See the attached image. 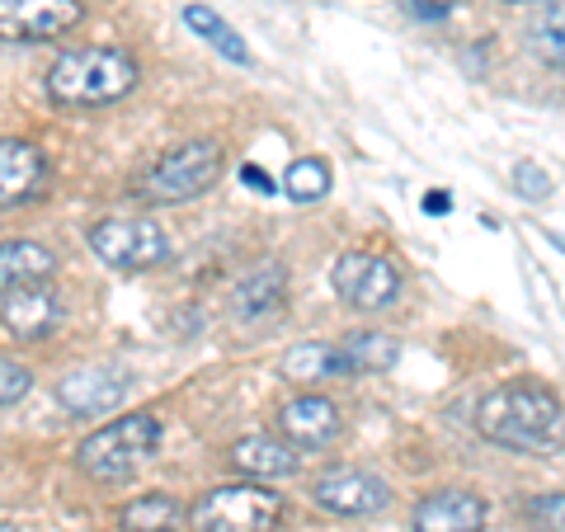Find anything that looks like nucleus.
<instances>
[{
  "instance_id": "obj_1",
  "label": "nucleus",
  "mask_w": 565,
  "mask_h": 532,
  "mask_svg": "<svg viewBox=\"0 0 565 532\" xmlns=\"http://www.w3.org/2000/svg\"><path fill=\"white\" fill-rule=\"evenodd\" d=\"M561 396L542 382H509L476 405V434L494 448L556 457L561 453Z\"/></svg>"
},
{
  "instance_id": "obj_2",
  "label": "nucleus",
  "mask_w": 565,
  "mask_h": 532,
  "mask_svg": "<svg viewBox=\"0 0 565 532\" xmlns=\"http://www.w3.org/2000/svg\"><path fill=\"white\" fill-rule=\"evenodd\" d=\"M137 85V62L122 47H76L66 57L52 62L47 71V95L52 104L66 109H90V104H114L122 95H132Z\"/></svg>"
},
{
  "instance_id": "obj_3",
  "label": "nucleus",
  "mask_w": 565,
  "mask_h": 532,
  "mask_svg": "<svg viewBox=\"0 0 565 532\" xmlns=\"http://www.w3.org/2000/svg\"><path fill=\"white\" fill-rule=\"evenodd\" d=\"M222 141H184V147H174L166 156H156L132 180V193L141 203H189V199H203V193L222 180Z\"/></svg>"
},
{
  "instance_id": "obj_4",
  "label": "nucleus",
  "mask_w": 565,
  "mask_h": 532,
  "mask_svg": "<svg viewBox=\"0 0 565 532\" xmlns=\"http://www.w3.org/2000/svg\"><path fill=\"white\" fill-rule=\"evenodd\" d=\"M156 448H161V419L156 415H122L81 443L76 462L85 476H95V481H122V476H132Z\"/></svg>"
},
{
  "instance_id": "obj_5",
  "label": "nucleus",
  "mask_w": 565,
  "mask_h": 532,
  "mask_svg": "<svg viewBox=\"0 0 565 532\" xmlns=\"http://www.w3.org/2000/svg\"><path fill=\"white\" fill-rule=\"evenodd\" d=\"M282 519V494L264 486H217L189 509L193 532H269Z\"/></svg>"
},
{
  "instance_id": "obj_6",
  "label": "nucleus",
  "mask_w": 565,
  "mask_h": 532,
  "mask_svg": "<svg viewBox=\"0 0 565 532\" xmlns=\"http://www.w3.org/2000/svg\"><path fill=\"white\" fill-rule=\"evenodd\" d=\"M90 251L118 274H147L170 259V236L151 217H104L90 226Z\"/></svg>"
},
{
  "instance_id": "obj_7",
  "label": "nucleus",
  "mask_w": 565,
  "mask_h": 532,
  "mask_svg": "<svg viewBox=\"0 0 565 532\" xmlns=\"http://www.w3.org/2000/svg\"><path fill=\"white\" fill-rule=\"evenodd\" d=\"M334 292L359 311H386L401 297V269L386 255H367V251H349L334 264Z\"/></svg>"
},
{
  "instance_id": "obj_8",
  "label": "nucleus",
  "mask_w": 565,
  "mask_h": 532,
  "mask_svg": "<svg viewBox=\"0 0 565 532\" xmlns=\"http://www.w3.org/2000/svg\"><path fill=\"white\" fill-rule=\"evenodd\" d=\"M85 20V0H0V43L62 39Z\"/></svg>"
},
{
  "instance_id": "obj_9",
  "label": "nucleus",
  "mask_w": 565,
  "mask_h": 532,
  "mask_svg": "<svg viewBox=\"0 0 565 532\" xmlns=\"http://www.w3.org/2000/svg\"><path fill=\"white\" fill-rule=\"evenodd\" d=\"M311 500L330 513H344V519H367V513H382L392 504V486L373 471L340 467V471H326L321 481L311 486Z\"/></svg>"
},
{
  "instance_id": "obj_10",
  "label": "nucleus",
  "mask_w": 565,
  "mask_h": 532,
  "mask_svg": "<svg viewBox=\"0 0 565 532\" xmlns=\"http://www.w3.org/2000/svg\"><path fill=\"white\" fill-rule=\"evenodd\" d=\"M128 396V372L109 368V363H90V368H76L57 382V401L66 405L71 415H109Z\"/></svg>"
},
{
  "instance_id": "obj_11",
  "label": "nucleus",
  "mask_w": 565,
  "mask_h": 532,
  "mask_svg": "<svg viewBox=\"0 0 565 532\" xmlns=\"http://www.w3.org/2000/svg\"><path fill=\"white\" fill-rule=\"evenodd\" d=\"M340 405L330 396H292L278 411V429L297 448H326V443L340 438Z\"/></svg>"
},
{
  "instance_id": "obj_12",
  "label": "nucleus",
  "mask_w": 565,
  "mask_h": 532,
  "mask_svg": "<svg viewBox=\"0 0 565 532\" xmlns=\"http://www.w3.org/2000/svg\"><path fill=\"white\" fill-rule=\"evenodd\" d=\"M47 180V156L20 137H0V208H20Z\"/></svg>"
},
{
  "instance_id": "obj_13",
  "label": "nucleus",
  "mask_w": 565,
  "mask_h": 532,
  "mask_svg": "<svg viewBox=\"0 0 565 532\" xmlns=\"http://www.w3.org/2000/svg\"><path fill=\"white\" fill-rule=\"evenodd\" d=\"M486 500L471 490H438L415 504V532H481Z\"/></svg>"
},
{
  "instance_id": "obj_14",
  "label": "nucleus",
  "mask_w": 565,
  "mask_h": 532,
  "mask_svg": "<svg viewBox=\"0 0 565 532\" xmlns=\"http://www.w3.org/2000/svg\"><path fill=\"white\" fill-rule=\"evenodd\" d=\"M0 321H6L10 334H20V340H43V334H52V330H57V321H62V297L47 292L43 283H39V288L6 292Z\"/></svg>"
},
{
  "instance_id": "obj_15",
  "label": "nucleus",
  "mask_w": 565,
  "mask_h": 532,
  "mask_svg": "<svg viewBox=\"0 0 565 532\" xmlns=\"http://www.w3.org/2000/svg\"><path fill=\"white\" fill-rule=\"evenodd\" d=\"M57 269V255L39 241H6L0 245V297L20 292V288H39Z\"/></svg>"
},
{
  "instance_id": "obj_16",
  "label": "nucleus",
  "mask_w": 565,
  "mask_h": 532,
  "mask_svg": "<svg viewBox=\"0 0 565 532\" xmlns=\"http://www.w3.org/2000/svg\"><path fill=\"white\" fill-rule=\"evenodd\" d=\"M282 297H288V274H282L278 264H259V269L241 278L232 307L241 321H264V316H274L282 307Z\"/></svg>"
},
{
  "instance_id": "obj_17",
  "label": "nucleus",
  "mask_w": 565,
  "mask_h": 532,
  "mask_svg": "<svg viewBox=\"0 0 565 532\" xmlns=\"http://www.w3.org/2000/svg\"><path fill=\"white\" fill-rule=\"evenodd\" d=\"M232 462L236 471L245 476H259V481H278V476H292L297 471V453L288 448V443H278V438H241L236 448H232Z\"/></svg>"
},
{
  "instance_id": "obj_18",
  "label": "nucleus",
  "mask_w": 565,
  "mask_h": 532,
  "mask_svg": "<svg viewBox=\"0 0 565 532\" xmlns=\"http://www.w3.org/2000/svg\"><path fill=\"white\" fill-rule=\"evenodd\" d=\"M282 377L292 382H326V377H349V359L340 344H321V340H307L282 353Z\"/></svg>"
},
{
  "instance_id": "obj_19",
  "label": "nucleus",
  "mask_w": 565,
  "mask_h": 532,
  "mask_svg": "<svg viewBox=\"0 0 565 532\" xmlns=\"http://www.w3.org/2000/svg\"><path fill=\"white\" fill-rule=\"evenodd\" d=\"M184 24H189L193 33H199L203 43H212V47H217L226 62H236V66H250V47H245V39H241V33H236L232 24L222 20L217 10H207V6H184Z\"/></svg>"
},
{
  "instance_id": "obj_20",
  "label": "nucleus",
  "mask_w": 565,
  "mask_h": 532,
  "mask_svg": "<svg viewBox=\"0 0 565 532\" xmlns=\"http://www.w3.org/2000/svg\"><path fill=\"white\" fill-rule=\"evenodd\" d=\"M118 523H122V532H174L184 523V509H180V500L174 494H141V500H132L128 509L118 513Z\"/></svg>"
},
{
  "instance_id": "obj_21",
  "label": "nucleus",
  "mask_w": 565,
  "mask_h": 532,
  "mask_svg": "<svg viewBox=\"0 0 565 532\" xmlns=\"http://www.w3.org/2000/svg\"><path fill=\"white\" fill-rule=\"evenodd\" d=\"M340 349L349 359V372H386L401 359V344L392 340V334H377V330L349 334V340H340Z\"/></svg>"
},
{
  "instance_id": "obj_22",
  "label": "nucleus",
  "mask_w": 565,
  "mask_h": 532,
  "mask_svg": "<svg viewBox=\"0 0 565 532\" xmlns=\"http://www.w3.org/2000/svg\"><path fill=\"white\" fill-rule=\"evenodd\" d=\"M282 193H288L292 203H316L330 193V170L326 161H292L288 174H282Z\"/></svg>"
},
{
  "instance_id": "obj_23",
  "label": "nucleus",
  "mask_w": 565,
  "mask_h": 532,
  "mask_svg": "<svg viewBox=\"0 0 565 532\" xmlns=\"http://www.w3.org/2000/svg\"><path fill=\"white\" fill-rule=\"evenodd\" d=\"M514 189L527 203H542V199H552V174H546L542 166H533V161H519L514 166Z\"/></svg>"
},
{
  "instance_id": "obj_24",
  "label": "nucleus",
  "mask_w": 565,
  "mask_h": 532,
  "mask_svg": "<svg viewBox=\"0 0 565 532\" xmlns=\"http://www.w3.org/2000/svg\"><path fill=\"white\" fill-rule=\"evenodd\" d=\"M29 386H33L29 368L10 363V359H0V405H14V401H24V396H29Z\"/></svg>"
},
{
  "instance_id": "obj_25",
  "label": "nucleus",
  "mask_w": 565,
  "mask_h": 532,
  "mask_svg": "<svg viewBox=\"0 0 565 532\" xmlns=\"http://www.w3.org/2000/svg\"><path fill=\"white\" fill-rule=\"evenodd\" d=\"M527 519H533L537 532H561V490L533 494V500H527Z\"/></svg>"
},
{
  "instance_id": "obj_26",
  "label": "nucleus",
  "mask_w": 565,
  "mask_h": 532,
  "mask_svg": "<svg viewBox=\"0 0 565 532\" xmlns=\"http://www.w3.org/2000/svg\"><path fill=\"white\" fill-rule=\"evenodd\" d=\"M537 52H542V57L552 62V66H561V10H556V6L546 10V20L537 24Z\"/></svg>"
},
{
  "instance_id": "obj_27",
  "label": "nucleus",
  "mask_w": 565,
  "mask_h": 532,
  "mask_svg": "<svg viewBox=\"0 0 565 532\" xmlns=\"http://www.w3.org/2000/svg\"><path fill=\"white\" fill-rule=\"evenodd\" d=\"M452 208V199L444 189H434V193H424V212H429V217H444V212Z\"/></svg>"
},
{
  "instance_id": "obj_28",
  "label": "nucleus",
  "mask_w": 565,
  "mask_h": 532,
  "mask_svg": "<svg viewBox=\"0 0 565 532\" xmlns=\"http://www.w3.org/2000/svg\"><path fill=\"white\" fill-rule=\"evenodd\" d=\"M241 180H245V184H255L259 193H274V180H269V174H264L259 166H245V170H241Z\"/></svg>"
},
{
  "instance_id": "obj_29",
  "label": "nucleus",
  "mask_w": 565,
  "mask_h": 532,
  "mask_svg": "<svg viewBox=\"0 0 565 532\" xmlns=\"http://www.w3.org/2000/svg\"><path fill=\"white\" fill-rule=\"evenodd\" d=\"M0 532H20V528H14V523H0Z\"/></svg>"
}]
</instances>
